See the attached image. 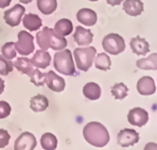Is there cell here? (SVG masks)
Listing matches in <instances>:
<instances>
[{"mask_svg":"<svg viewBox=\"0 0 157 150\" xmlns=\"http://www.w3.org/2000/svg\"><path fill=\"white\" fill-rule=\"evenodd\" d=\"M83 135L86 141L96 147L105 146L110 140L108 130L99 122H90L86 125L83 129Z\"/></svg>","mask_w":157,"mask_h":150,"instance_id":"1","label":"cell"},{"mask_svg":"<svg viewBox=\"0 0 157 150\" xmlns=\"http://www.w3.org/2000/svg\"><path fill=\"white\" fill-rule=\"evenodd\" d=\"M37 43L42 50L52 48L53 50H62L67 47V40L56 34L54 29L48 26H44L41 31H39L36 35Z\"/></svg>","mask_w":157,"mask_h":150,"instance_id":"2","label":"cell"},{"mask_svg":"<svg viewBox=\"0 0 157 150\" xmlns=\"http://www.w3.org/2000/svg\"><path fill=\"white\" fill-rule=\"evenodd\" d=\"M54 66L59 73L65 76H74L76 74L73 56L69 49H63L55 54Z\"/></svg>","mask_w":157,"mask_h":150,"instance_id":"3","label":"cell"},{"mask_svg":"<svg viewBox=\"0 0 157 150\" xmlns=\"http://www.w3.org/2000/svg\"><path fill=\"white\" fill-rule=\"evenodd\" d=\"M97 54V50L93 47H79L75 49L74 56L76 62L77 68L81 71L87 72L93 63L94 58Z\"/></svg>","mask_w":157,"mask_h":150,"instance_id":"4","label":"cell"},{"mask_svg":"<svg viewBox=\"0 0 157 150\" xmlns=\"http://www.w3.org/2000/svg\"><path fill=\"white\" fill-rule=\"evenodd\" d=\"M103 48L111 55H119L125 49L123 38L116 33H110L103 39Z\"/></svg>","mask_w":157,"mask_h":150,"instance_id":"5","label":"cell"},{"mask_svg":"<svg viewBox=\"0 0 157 150\" xmlns=\"http://www.w3.org/2000/svg\"><path fill=\"white\" fill-rule=\"evenodd\" d=\"M34 38L33 36L27 31L21 30L18 33V41L16 43H14V47L15 50L24 56H27L31 54L34 49Z\"/></svg>","mask_w":157,"mask_h":150,"instance_id":"6","label":"cell"},{"mask_svg":"<svg viewBox=\"0 0 157 150\" xmlns=\"http://www.w3.org/2000/svg\"><path fill=\"white\" fill-rule=\"evenodd\" d=\"M25 9L22 5H15L13 8L7 10L4 13V20L7 25L10 26H17L21 23L22 17L24 16V13Z\"/></svg>","mask_w":157,"mask_h":150,"instance_id":"7","label":"cell"},{"mask_svg":"<svg viewBox=\"0 0 157 150\" xmlns=\"http://www.w3.org/2000/svg\"><path fill=\"white\" fill-rule=\"evenodd\" d=\"M139 141V134L135 129L125 128L119 132L117 142L121 147H129L136 144Z\"/></svg>","mask_w":157,"mask_h":150,"instance_id":"8","label":"cell"},{"mask_svg":"<svg viewBox=\"0 0 157 150\" xmlns=\"http://www.w3.org/2000/svg\"><path fill=\"white\" fill-rule=\"evenodd\" d=\"M37 145V140L30 132H23L14 143L15 150H33Z\"/></svg>","mask_w":157,"mask_h":150,"instance_id":"9","label":"cell"},{"mask_svg":"<svg viewBox=\"0 0 157 150\" xmlns=\"http://www.w3.org/2000/svg\"><path fill=\"white\" fill-rule=\"evenodd\" d=\"M128 122L136 127H143L149 121V113L141 108H134L128 113Z\"/></svg>","mask_w":157,"mask_h":150,"instance_id":"10","label":"cell"},{"mask_svg":"<svg viewBox=\"0 0 157 150\" xmlns=\"http://www.w3.org/2000/svg\"><path fill=\"white\" fill-rule=\"evenodd\" d=\"M45 84L50 90L56 93H60L65 89V80L63 78L58 76L54 71H49L45 76Z\"/></svg>","mask_w":157,"mask_h":150,"instance_id":"11","label":"cell"},{"mask_svg":"<svg viewBox=\"0 0 157 150\" xmlns=\"http://www.w3.org/2000/svg\"><path fill=\"white\" fill-rule=\"evenodd\" d=\"M137 92L142 95H151L155 93L156 87L152 78L145 76L138 79L136 84Z\"/></svg>","mask_w":157,"mask_h":150,"instance_id":"12","label":"cell"},{"mask_svg":"<svg viewBox=\"0 0 157 150\" xmlns=\"http://www.w3.org/2000/svg\"><path fill=\"white\" fill-rule=\"evenodd\" d=\"M74 39L79 47L89 46L93 41V34L90 29H86L85 27L78 26L75 28Z\"/></svg>","mask_w":157,"mask_h":150,"instance_id":"13","label":"cell"},{"mask_svg":"<svg viewBox=\"0 0 157 150\" xmlns=\"http://www.w3.org/2000/svg\"><path fill=\"white\" fill-rule=\"evenodd\" d=\"M76 18L80 24H83L88 26H94L97 22V14L93 10L84 8L78 10L76 14Z\"/></svg>","mask_w":157,"mask_h":150,"instance_id":"14","label":"cell"},{"mask_svg":"<svg viewBox=\"0 0 157 150\" xmlns=\"http://www.w3.org/2000/svg\"><path fill=\"white\" fill-rule=\"evenodd\" d=\"M31 63L36 66L37 68L45 69L50 65L51 63V56L50 54L45 50H37L33 58L30 59Z\"/></svg>","mask_w":157,"mask_h":150,"instance_id":"15","label":"cell"},{"mask_svg":"<svg viewBox=\"0 0 157 150\" xmlns=\"http://www.w3.org/2000/svg\"><path fill=\"white\" fill-rule=\"evenodd\" d=\"M123 10L130 16H138L143 12L144 5L141 0H125L123 2Z\"/></svg>","mask_w":157,"mask_h":150,"instance_id":"16","label":"cell"},{"mask_svg":"<svg viewBox=\"0 0 157 150\" xmlns=\"http://www.w3.org/2000/svg\"><path fill=\"white\" fill-rule=\"evenodd\" d=\"M130 47L132 51L136 55H146L150 52V44L149 43L139 36L131 39Z\"/></svg>","mask_w":157,"mask_h":150,"instance_id":"17","label":"cell"},{"mask_svg":"<svg viewBox=\"0 0 157 150\" xmlns=\"http://www.w3.org/2000/svg\"><path fill=\"white\" fill-rule=\"evenodd\" d=\"M24 26L29 31H36L42 26V21L37 14L28 13L25 14L23 19Z\"/></svg>","mask_w":157,"mask_h":150,"instance_id":"18","label":"cell"},{"mask_svg":"<svg viewBox=\"0 0 157 150\" xmlns=\"http://www.w3.org/2000/svg\"><path fill=\"white\" fill-rule=\"evenodd\" d=\"M73 29L74 26L72 21L69 19H60L59 21L56 23L54 31L61 37H65L72 33Z\"/></svg>","mask_w":157,"mask_h":150,"instance_id":"19","label":"cell"},{"mask_svg":"<svg viewBox=\"0 0 157 150\" xmlns=\"http://www.w3.org/2000/svg\"><path fill=\"white\" fill-rule=\"evenodd\" d=\"M49 107V101L46 96L37 95L30 99V109L35 112L44 111Z\"/></svg>","mask_w":157,"mask_h":150,"instance_id":"20","label":"cell"},{"mask_svg":"<svg viewBox=\"0 0 157 150\" xmlns=\"http://www.w3.org/2000/svg\"><path fill=\"white\" fill-rule=\"evenodd\" d=\"M83 94L90 100H97L101 97L102 90L99 84L95 82H89L84 86Z\"/></svg>","mask_w":157,"mask_h":150,"instance_id":"21","label":"cell"},{"mask_svg":"<svg viewBox=\"0 0 157 150\" xmlns=\"http://www.w3.org/2000/svg\"><path fill=\"white\" fill-rule=\"evenodd\" d=\"M136 66L141 70H156L157 69V54L152 53L146 59L136 61Z\"/></svg>","mask_w":157,"mask_h":150,"instance_id":"22","label":"cell"},{"mask_svg":"<svg viewBox=\"0 0 157 150\" xmlns=\"http://www.w3.org/2000/svg\"><path fill=\"white\" fill-rule=\"evenodd\" d=\"M14 66L16 67V69L22 73V74H25L27 75L28 77L30 76L31 73L33 72L34 68H33V64L31 63V61L30 59L28 58H24V57H21V58H18L17 61L14 63Z\"/></svg>","mask_w":157,"mask_h":150,"instance_id":"23","label":"cell"},{"mask_svg":"<svg viewBox=\"0 0 157 150\" xmlns=\"http://www.w3.org/2000/svg\"><path fill=\"white\" fill-rule=\"evenodd\" d=\"M37 6L42 14L49 15L58 8V2L56 0H37Z\"/></svg>","mask_w":157,"mask_h":150,"instance_id":"24","label":"cell"},{"mask_svg":"<svg viewBox=\"0 0 157 150\" xmlns=\"http://www.w3.org/2000/svg\"><path fill=\"white\" fill-rule=\"evenodd\" d=\"M41 147L45 150H54L58 146V139L52 133H44L40 137Z\"/></svg>","mask_w":157,"mask_h":150,"instance_id":"25","label":"cell"},{"mask_svg":"<svg viewBox=\"0 0 157 150\" xmlns=\"http://www.w3.org/2000/svg\"><path fill=\"white\" fill-rule=\"evenodd\" d=\"M95 67L102 71H107L111 67V59L105 53H100L95 59Z\"/></svg>","mask_w":157,"mask_h":150,"instance_id":"26","label":"cell"},{"mask_svg":"<svg viewBox=\"0 0 157 150\" xmlns=\"http://www.w3.org/2000/svg\"><path fill=\"white\" fill-rule=\"evenodd\" d=\"M128 92H129V89L123 82L117 83L111 87V94L116 99L119 100L125 98L128 95Z\"/></svg>","mask_w":157,"mask_h":150,"instance_id":"27","label":"cell"},{"mask_svg":"<svg viewBox=\"0 0 157 150\" xmlns=\"http://www.w3.org/2000/svg\"><path fill=\"white\" fill-rule=\"evenodd\" d=\"M45 76L46 73H41L39 69H34L31 75L29 76L30 81L35 86H44L45 84Z\"/></svg>","mask_w":157,"mask_h":150,"instance_id":"28","label":"cell"},{"mask_svg":"<svg viewBox=\"0 0 157 150\" xmlns=\"http://www.w3.org/2000/svg\"><path fill=\"white\" fill-rule=\"evenodd\" d=\"M1 52L3 54V57L6 58L7 59H12L16 57V51L15 47H14V43L13 42H9L6 43L1 48Z\"/></svg>","mask_w":157,"mask_h":150,"instance_id":"29","label":"cell"},{"mask_svg":"<svg viewBox=\"0 0 157 150\" xmlns=\"http://www.w3.org/2000/svg\"><path fill=\"white\" fill-rule=\"evenodd\" d=\"M13 70V63L3 57V55H0V75L1 76H7Z\"/></svg>","mask_w":157,"mask_h":150,"instance_id":"30","label":"cell"},{"mask_svg":"<svg viewBox=\"0 0 157 150\" xmlns=\"http://www.w3.org/2000/svg\"><path fill=\"white\" fill-rule=\"evenodd\" d=\"M11 111L10 105L6 101H0V119L7 118Z\"/></svg>","mask_w":157,"mask_h":150,"instance_id":"31","label":"cell"},{"mask_svg":"<svg viewBox=\"0 0 157 150\" xmlns=\"http://www.w3.org/2000/svg\"><path fill=\"white\" fill-rule=\"evenodd\" d=\"M10 135L6 129L0 128V148H4L9 144Z\"/></svg>","mask_w":157,"mask_h":150,"instance_id":"32","label":"cell"},{"mask_svg":"<svg viewBox=\"0 0 157 150\" xmlns=\"http://www.w3.org/2000/svg\"><path fill=\"white\" fill-rule=\"evenodd\" d=\"M123 0H106L107 4H109L110 6H118V5H121L122 3Z\"/></svg>","mask_w":157,"mask_h":150,"instance_id":"33","label":"cell"},{"mask_svg":"<svg viewBox=\"0 0 157 150\" xmlns=\"http://www.w3.org/2000/svg\"><path fill=\"white\" fill-rule=\"evenodd\" d=\"M11 0H0V9H4L10 6Z\"/></svg>","mask_w":157,"mask_h":150,"instance_id":"34","label":"cell"},{"mask_svg":"<svg viewBox=\"0 0 157 150\" xmlns=\"http://www.w3.org/2000/svg\"><path fill=\"white\" fill-rule=\"evenodd\" d=\"M4 89H5V81L0 78V95L4 92Z\"/></svg>","mask_w":157,"mask_h":150,"instance_id":"35","label":"cell"},{"mask_svg":"<svg viewBox=\"0 0 157 150\" xmlns=\"http://www.w3.org/2000/svg\"><path fill=\"white\" fill-rule=\"evenodd\" d=\"M31 1H33V0H20V2L24 3V4H28V3H30Z\"/></svg>","mask_w":157,"mask_h":150,"instance_id":"36","label":"cell"},{"mask_svg":"<svg viewBox=\"0 0 157 150\" xmlns=\"http://www.w3.org/2000/svg\"><path fill=\"white\" fill-rule=\"evenodd\" d=\"M89 1H91V2H96V1H98V0H89Z\"/></svg>","mask_w":157,"mask_h":150,"instance_id":"37","label":"cell"}]
</instances>
